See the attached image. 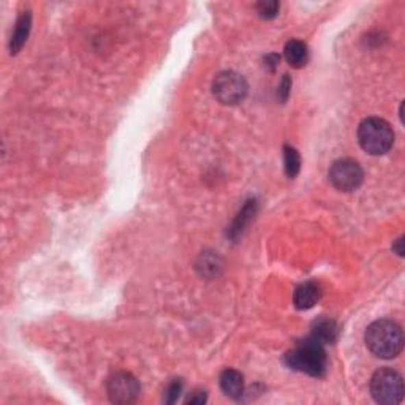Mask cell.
I'll list each match as a JSON object with an SVG mask.
<instances>
[{
    "label": "cell",
    "instance_id": "6da1fadb",
    "mask_svg": "<svg viewBox=\"0 0 405 405\" xmlns=\"http://www.w3.org/2000/svg\"><path fill=\"white\" fill-rule=\"evenodd\" d=\"M364 341L372 355L382 360H393L402 352L404 332L396 321L377 320L369 325Z\"/></svg>",
    "mask_w": 405,
    "mask_h": 405
},
{
    "label": "cell",
    "instance_id": "8fae6325",
    "mask_svg": "<svg viewBox=\"0 0 405 405\" xmlns=\"http://www.w3.org/2000/svg\"><path fill=\"white\" fill-rule=\"evenodd\" d=\"M310 337L317 342H320L321 345H325V343H334L337 337H339V325L334 320L320 319L319 321L314 323Z\"/></svg>",
    "mask_w": 405,
    "mask_h": 405
},
{
    "label": "cell",
    "instance_id": "52a82bcc",
    "mask_svg": "<svg viewBox=\"0 0 405 405\" xmlns=\"http://www.w3.org/2000/svg\"><path fill=\"white\" fill-rule=\"evenodd\" d=\"M110 401L114 404H130L140 397V382L130 372H116L106 383Z\"/></svg>",
    "mask_w": 405,
    "mask_h": 405
},
{
    "label": "cell",
    "instance_id": "7c38bea8",
    "mask_svg": "<svg viewBox=\"0 0 405 405\" xmlns=\"http://www.w3.org/2000/svg\"><path fill=\"white\" fill-rule=\"evenodd\" d=\"M285 59L291 66L295 69H301L307 64L309 60V49H307V45L301 40H290L289 43L285 45Z\"/></svg>",
    "mask_w": 405,
    "mask_h": 405
},
{
    "label": "cell",
    "instance_id": "9a60e30c",
    "mask_svg": "<svg viewBox=\"0 0 405 405\" xmlns=\"http://www.w3.org/2000/svg\"><path fill=\"white\" fill-rule=\"evenodd\" d=\"M255 8L261 19H273L279 14L280 3L275 2V0H266V2L256 3Z\"/></svg>",
    "mask_w": 405,
    "mask_h": 405
},
{
    "label": "cell",
    "instance_id": "d6986e66",
    "mask_svg": "<svg viewBox=\"0 0 405 405\" xmlns=\"http://www.w3.org/2000/svg\"><path fill=\"white\" fill-rule=\"evenodd\" d=\"M393 250L396 252L399 256H404V238H399L396 241V244L393 245Z\"/></svg>",
    "mask_w": 405,
    "mask_h": 405
},
{
    "label": "cell",
    "instance_id": "4fadbf2b",
    "mask_svg": "<svg viewBox=\"0 0 405 405\" xmlns=\"http://www.w3.org/2000/svg\"><path fill=\"white\" fill-rule=\"evenodd\" d=\"M284 163H285V174L290 179H295L298 176L301 170V157L299 152L291 146L284 147Z\"/></svg>",
    "mask_w": 405,
    "mask_h": 405
},
{
    "label": "cell",
    "instance_id": "8992f818",
    "mask_svg": "<svg viewBox=\"0 0 405 405\" xmlns=\"http://www.w3.org/2000/svg\"><path fill=\"white\" fill-rule=\"evenodd\" d=\"M330 181L337 191L353 192L364 181V171L360 163L352 158H341L331 165Z\"/></svg>",
    "mask_w": 405,
    "mask_h": 405
},
{
    "label": "cell",
    "instance_id": "277c9868",
    "mask_svg": "<svg viewBox=\"0 0 405 405\" xmlns=\"http://www.w3.org/2000/svg\"><path fill=\"white\" fill-rule=\"evenodd\" d=\"M371 393L378 404H399L404 397L402 376L393 369H380V371L373 373L371 380Z\"/></svg>",
    "mask_w": 405,
    "mask_h": 405
},
{
    "label": "cell",
    "instance_id": "ba28073f",
    "mask_svg": "<svg viewBox=\"0 0 405 405\" xmlns=\"http://www.w3.org/2000/svg\"><path fill=\"white\" fill-rule=\"evenodd\" d=\"M321 290L320 285L315 282H304L299 286H296L293 293L295 307L299 310H309L320 301Z\"/></svg>",
    "mask_w": 405,
    "mask_h": 405
},
{
    "label": "cell",
    "instance_id": "e0dca14e",
    "mask_svg": "<svg viewBox=\"0 0 405 405\" xmlns=\"http://www.w3.org/2000/svg\"><path fill=\"white\" fill-rule=\"evenodd\" d=\"M290 89H291V79H290V76L289 75H284V78H282V83L279 86V97L284 101L286 99H289Z\"/></svg>",
    "mask_w": 405,
    "mask_h": 405
},
{
    "label": "cell",
    "instance_id": "3957f363",
    "mask_svg": "<svg viewBox=\"0 0 405 405\" xmlns=\"http://www.w3.org/2000/svg\"><path fill=\"white\" fill-rule=\"evenodd\" d=\"M358 141L371 156H383L394 145L393 127L380 117H367L358 127Z\"/></svg>",
    "mask_w": 405,
    "mask_h": 405
},
{
    "label": "cell",
    "instance_id": "5bb4252c",
    "mask_svg": "<svg viewBox=\"0 0 405 405\" xmlns=\"http://www.w3.org/2000/svg\"><path fill=\"white\" fill-rule=\"evenodd\" d=\"M255 208H256L255 201H247V204H245V206L243 208V211L239 212L238 219L234 220L232 230H230L232 236H238L239 233H243L245 225L249 223V220L252 219V215H255Z\"/></svg>",
    "mask_w": 405,
    "mask_h": 405
},
{
    "label": "cell",
    "instance_id": "5b68a950",
    "mask_svg": "<svg viewBox=\"0 0 405 405\" xmlns=\"http://www.w3.org/2000/svg\"><path fill=\"white\" fill-rule=\"evenodd\" d=\"M249 86L236 71H222L215 76L212 94L222 105H238L247 95Z\"/></svg>",
    "mask_w": 405,
    "mask_h": 405
},
{
    "label": "cell",
    "instance_id": "2e32d148",
    "mask_svg": "<svg viewBox=\"0 0 405 405\" xmlns=\"http://www.w3.org/2000/svg\"><path fill=\"white\" fill-rule=\"evenodd\" d=\"M182 389H184V382L181 380V378H176V380H173L165 389V396H163V401H165L167 404L177 402V399H179V396H181Z\"/></svg>",
    "mask_w": 405,
    "mask_h": 405
},
{
    "label": "cell",
    "instance_id": "30bf717a",
    "mask_svg": "<svg viewBox=\"0 0 405 405\" xmlns=\"http://www.w3.org/2000/svg\"><path fill=\"white\" fill-rule=\"evenodd\" d=\"M220 388L225 396L232 399H239L244 394V377L243 373L234 371V369H227L220 376Z\"/></svg>",
    "mask_w": 405,
    "mask_h": 405
},
{
    "label": "cell",
    "instance_id": "ac0fdd59",
    "mask_svg": "<svg viewBox=\"0 0 405 405\" xmlns=\"http://www.w3.org/2000/svg\"><path fill=\"white\" fill-rule=\"evenodd\" d=\"M206 399H208V396H206V393L204 391H193L191 396L187 397V404H195V405H201V404H204L206 402Z\"/></svg>",
    "mask_w": 405,
    "mask_h": 405
},
{
    "label": "cell",
    "instance_id": "7a4b0ae2",
    "mask_svg": "<svg viewBox=\"0 0 405 405\" xmlns=\"http://www.w3.org/2000/svg\"><path fill=\"white\" fill-rule=\"evenodd\" d=\"M285 364L293 371L304 372L310 377H323L328 371V358L325 348L315 339L299 342L293 350L285 355Z\"/></svg>",
    "mask_w": 405,
    "mask_h": 405
},
{
    "label": "cell",
    "instance_id": "9c48e42d",
    "mask_svg": "<svg viewBox=\"0 0 405 405\" xmlns=\"http://www.w3.org/2000/svg\"><path fill=\"white\" fill-rule=\"evenodd\" d=\"M30 29H32V14L27 10V12L19 14L16 24H14V30L12 38H10V53L18 54L21 51L25 42H27Z\"/></svg>",
    "mask_w": 405,
    "mask_h": 405
}]
</instances>
